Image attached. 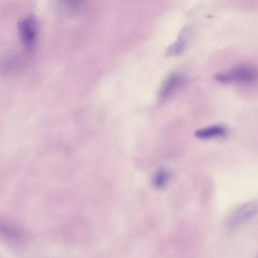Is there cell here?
<instances>
[{"instance_id": "1", "label": "cell", "mask_w": 258, "mask_h": 258, "mask_svg": "<svg viewBox=\"0 0 258 258\" xmlns=\"http://www.w3.org/2000/svg\"><path fill=\"white\" fill-rule=\"evenodd\" d=\"M19 29L24 43L30 47L34 43L37 33V22L34 17L28 16L20 21Z\"/></svg>"}, {"instance_id": "2", "label": "cell", "mask_w": 258, "mask_h": 258, "mask_svg": "<svg viewBox=\"0 0 258 258\" xmlns=\"http://www.w3.org/2000/svg\"><path fill=\"white\" fill-rule=\"evenodd\" d=\"M226 73L229 83L233 81L251 83L255 81L258 77V72L254 68L245 65L237 66Z\"/></svg>"}, {"instance_id": "3", "label": "cell", "mask_w": 258, "mask_h": 258, "mask_svg": "<svg viewBox=\"0 0 258 258\" xmlns=\"http://www.w3.org/2000/svg\"><path fill=\"white\" fill-rule=\"evenodd\" d=\"M258 210L254 203H248L242 206L234 213L230 219L229 225L231 227L238 226L255 214Z\"/></svg>"}, {"instance_id": "4", "label": "cell", "mask_w": 258, "mask_h": 258, "mask_svg": "<svg viewBox=\"0 0 258 258\" xmlns=\"http://www.w3.org/2000/svg\"><path fill=\"white\" fill-rule=\"evenodd\" d=\"M227 133L226 127L222 125L217 124L198 130L196 136L200 139H207L225 136Z\"/></svg>"}, {"instance_id": "5", "label": "cell", "mask_w": 258, "mask_h": 258, "mask_svg": "<svg viewBox=\"0 0 258 258\" xmlns=\"http://www.w3.org/2000/svg\"><path fill=\"white\" fill-rule=\"evenodd\" d=\"M178 81V77L176 75H172L164 83L160 91V97L163 98L166 96L170 92Z\"/></svg>"}, {"instance_id": "6", "label": "cell", "mask_w": 258, "mask_h": 258, "mask_svg": "<svg viewBox=\"0 0 258 258\" xmlns=\"http://www.w3.org/2000/svg\"><path fill=\"white\" fill-rule=\"evenodd\" d=\"M168 179V174L163 169L157 171L153 179V183L156 187L160 188L164 186Z\"/></svg>"}, {"instance_id": "7", "label": "cell", "mask_w": 258, "mask_h": 258, "mask_svg": "<svg viewBox=\"0 0 258 258\" xmlns=\"http://www.w3.org/2000/svg\"><path fill=\"white\" fill-rule=\"evenodd\" d=\"M183 44L181 41H178L171 46L169 48L168 53L170 55L176 54L180 53L183 49Z\"/></svg>"}]
</instances>
